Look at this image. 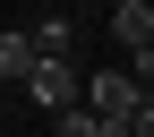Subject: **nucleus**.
<instances>
[{"label":"nucleus","mask_w":154,"mask_h":137,"mask_svg":"<svg viewBox=\"0 0 154 137\" xmlns=\"http://www.w3.org/2000/svg\"><path fill=\"white\" fill-rule=\"evenodd\" d=\"M137 103H146V86H137L128 69H103V77L86 86V111H94V120H128Z\"/></svg>","instance_id":"obj_1"},{"label":"nucleus","mask_w":154,"mask_h":137,"mask_svg":"<svg viewBox=\"0 0 154 137\" xmlns=\"http://www.w3.org/2000/svg\"><path fill=\"white\" fill-rule=\"evenodd\" d=\"M17 86H26V94H34L43 111H60V103H77V69H69V60H34L26 77H17Z\"/></svg>","instance_id":"obj_2"},{"label":"nucleus","mask_w":154,"mask_h":137,"mask_svg":"<svg viewBox=\"0 0 154 137\" xmlns=\"http://www.w3.org/2000/svg\"><path fill=\"white\" fill-rule=\"evenodd\" d=\"M111 34H120V51H154V0H120Z\"/></svg>","instance_id":"obj_3"},{"label":"nucleus","mask_w":154,"mask_h":137,"mask_svg":"<svg viewBox=\"0 0 154 137\" xmlns=\"http://www.w3.org/2000/svg\"><path fill=\"white\" fill-rule=\"evenodd\" d=\"M26 43H34V60H69V43H77V26H69V17H43V26H34Z\"/></svg>","instance_id":"obj_4"},{"label":"nucleus","mask_w":154,"mask_h":137,"mask_svg":"<svg viewBox=\"0 0 154 137\" xmlns=\"http://www.w3.org/2000/svg\"><path fill=\"white\" fill-rule=\"evenodd\" d=\"M94 137H154V103H137L128 120H94Z\"/></svg>","instance_id":"obj_5"},{"label":"nucleus","mask_w":154,"mask_h":137,"mask_svg":"<svg viewBox=\"0 0 154 137\" xmlns=\"http://www.w3.org/2000/svg\"><path fill=\"white\" fill-rule=\"evenodd\" d=\"M34 69V43H26V34H0V77H26Z\"/></svg>","instance_id":"obj_6"}]
</instances>
